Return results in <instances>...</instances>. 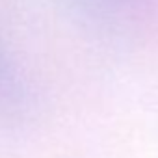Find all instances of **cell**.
Returning <instances> with one entry per match:
<instances>
[{
  "label": "cell",
  "instance_id": "1",
  "mask_svg": "<svg viewBox=\"0 0 158 158\" xmlns=\"http://www.w3.org/2000/svg\"><path fill=\"white\" fill-rule=\"evenodd\" d=\"M26 104V88L15 61L0 41V115H15Z\"/></svg>",
  "mask_w": 158,
  "mask_h": 158
},
{
  "label": "cell",
  "instance_id": "2",
  "mask_svg": "<svg viewBox=\"0 0 158 158\" xmlns=\"http://www.w3.org/2000/svg\"><path fill=\"white\" fill-rule=\"evenodd\" d=\"M139 2L141 0H74V4L84 13L101 21L125 17L128 11L138 8Z\"/></svg>",
  "mask_w": 158,
  "mask_h": 158
}]
</instances>
